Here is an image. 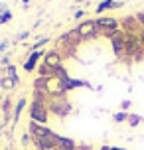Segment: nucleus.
I'll list each match as a JSON object with an SVG mask.
<instances>
[{
	"label": "nucleus",
	"instance_id": "obj_1",
	"mask_svg": "<svg viewBox=\"0 0 144 150\" xmlns=\"http://www.w3.org/2000/svg\"><path fill=\"white\" fill-rule=\"evenodd\" d=\"M47 111H49V115H55L57 119H65L71 115L73 105L69 103L67 95H52L47 101Z\"/></svg>",
	"mask_w": 144,
	"mask_h": 150
},
{
	"label": "nucleus",
	"instance_id": "obj_2",
	"mask_svg": "<svg viewBox=\"0 0 144 150\" xmlns=\"http://www.w3.org/2000/svg\"><path fill=\"white\" fill-rule=\"evenodd\" d=\"M95 20V26H97V36L101 38H111L114 36V32L121 30V20L119 18H113V16H97L93 18Z\"/></svg>",
	"mask_w": 144,
	"mask_h": 150
},
{
	"label": "nucleus",
	"instance_id": "obj_3",
	"mask_svg": "<svg viewBox=\"0 0 144 150\" xmlns=\"http://www.w3.org/2000/svg\"><path fill=\"white\" fill-rule=\"evenodd\" d=\"M111 47H113V53L116 55V59L128 61L126 59V34L122 30L114 32V36L111 38Z\"/></svg>",
	"mask_w": 144,
	"mask_h": 150
},
{
	"label": "nucleus",
	"instance_id": "obj_4",
	"mask_svg": "<svg viewBox=\"0 0 144 150\" xmlns=\"http://www.w3.org/2000/svg\"><path fill=\"white\" fill-rule=\"evenodd\" d=\"M28 115H30V120L38 122V125H47V119H49L47 105H42V103H36V101H32V103H30Z\"/></svg>",
	"mask_w": 144,
	"mask_h": 150
},
{
	"label": "nucleus",
	"instance_id": "obj_5",
	"mask_svg": "<svg viewBox=\"0 0 144 150\" xmlns=\"http://www.w3.org/2000/svg\"><path fill=\"white\" fill-rule=\"evenodd\" d=\"M77 34L81 36L83 42H91V40H97V26H95V20H83V22L79 24L75 28Z\"/></svg>",
	"mask_w": 144,
	"mask_h": 150
},
{
	"label": "nucleus",
	"instance_id": "obj_6",
	"mask_svg": "<svg viewBox=\"0 0 144 150\" xmlns=\"http://www.w3.org/2000/svg\"><path fill=\"white\" fill-rule=\"evenodd\" d=\"M28 132L32 134L34 140H44V138L53 134V130L47 127V125H38V122H34V120L28 122Z\"/></svg>",
	"mask_w": 144,
	"mask_h": 150
},
{
	"label": "nucleus",
	"instance_id": "obj_7",
	"mask_svg": "<svg viewBox=\"0 0 144 150\" xmlns=\"http://www.w3.org/2000/svg\"><path fill=\"white\" fill-rule=\"evenodd\" d=\"M121 30L124 32V34H140V30H142V26L138 24L136 16H122L121 18Z\"/></svg>",
	"mask_w": 144,
	"mask_h": 150
},
{
	"label": "nucleus",
	"instance_id": "obj_8",
	"mask_svg": "<svg viewBox=\"0 0 144 150\" xmlns=\"http://www.w3.org/2000/svg\"><path fill=\"white\" fill-rule=\"evenodd\" d=\"M44 55H46V52H42V50H38V52H32L28 53V57H26V61H24V71L26 73H32V71H36L40 65V59H44Z\"/></svg>",
	"mask_w": 144,
	"mask_h": 150
},
{
	"label": "nucleus",
	"instance_id": "obj_9",
	"mask_svg": "<svg viewBox=\"0 0 144 150\" xmlns=\"http://www.w3.org/2000/svg\"><path fill=\"white\" fill-rule=\"evenodd\" d=\"M124 6V0H101L97 6H95V14L101 16L109 12V10H114V8H122Z\"/></svg>",
	"mask_w": 144,
	"mask_h": 150
},
{
	"label": "nucleus",
	"instance_id": "obj_10",
	"mask_svg": "<svg viewBox=\"0 0 144 150\" xmlns=\"http://www.w3.org/2000/svg\"><path fill=\"white\" fill-rule=\"evenodd\" d=\"M42 63H46L47 67H52L53 71H55L59 65H63V57H61L55 50H49V52H46V55H44V61H42Z\"/></svg>",
	"mask_w": 144,
	"mask_h": 150
},
{
	"label": "nucleus",
	"instance_id": "obj_11",
	"mask_svg": "<svg viewBox=\"0 0 144 150\" xmlns=\"http://www.w3.org/2000/svg\"><path fill=\"white\" fill-rule=\"evenodd\" d=\"M79 87L95 89L91 83L85 81V79H73V77H69V79H65V81H63V89H65V93H67V91H73V89H79Z\"/></svg>",
	"mask_w": 144,
	"mask_h": 150
},
{
	"label": "nucleus",
	"instance_id": "obj_12",
	"mask_svg": "<svg viewBox=\"0 0 144 150\" xmlns=\"http://www.w3.org/2000/svg\"><path fill=\"white\" fill-rule=\"evenodd\" d=\"M26 105H28V99H26V97H20L18 101H16L14 115H12V127H16V125H18V120H20V117H22V112H24V109H26Z\"/></svg>",
	"mask_w": 144,
	"mask_h": 150
},
{
	"label": "nucleus",
	"instance_id": "obj_13",
	"mask_svg": "<svg viewBox=\"0 0 144 150\" xmlns=\"http://www.w3.org/2000/svg\"><path fill=\"white\" fill-rule=\"evenodd\" d=\"M57 148H59V150H75L77 144H75L73 138H67V136L57 134Z\"/></svg>",
	"mask_w": 144,
	"mask_h": 150
},
{
	"label": "nucleus",
	"instance_id": "obj_14",
	"mask_svg": "<svg viewBox=\"0 0 144 150\" xmlns=\"http://www.w3.org/2000/svg\"><path fill=\"white\" fill-rule=\"evenodd\" d=\"M12 99L10 97H4L2 99V115H4V122H8V120L12 119Z\"/></svg>",
	"mask_w": 144,
	"mask_h": 150
},
{
	"label": "nucleus",
	"instance_id": "obj_15",
	"mask_svg": "<svg viewBox=\"0 0 144 150\" xmlns=\"http://www.w3.org/2000/svg\"><path fill=\"white\" fill-rule=\"evenodd\" d=\"M18 87V83L14 79H10V77H0V89L4 91H14Z\"/></svg>",
	"mask_w": 144,
	"mask_h": 150
},
{
	"label": "nucleus",
	"instance_id": "obj_16",
	"mask_svg": "<svg viewBox=\"0 0 144 150\" xmlns=\"http://www.w3.org/2000/svg\"><path fill=\"white\" fill-rule=\"evenodd\" d=\"M126 122L130 125V128H136V127H140V125L144 122V117H140V115H136V112H128Z\"/></svg>",
	"mask_w": 144,
	"mask_h": 150
},
{
	"label": "nucleus",
	"instance_id": "obj_17",
	"mask_svg": "<svg viewBox=\"0 0 144 150\" xmlns=\"http://www.w3.org/2000/svg\"><path fill=\"white\" fill-rule=\"evenodd\" d=\"M55 77H57V79H61V81L69 79V73H67V69H65V65H59V67L55 69Z\"/></svg>",
	"mask_w": 144,
	"mask_h": 150
},
{
	"label": "nucleus",
	"instance_id": "obj_18",
	"mask_svg": "<svg viewBox=\"0 0 144 150\" xmlns=\"http://www.w3.org/2000/svg\"><path fill=\"white\" fill-rule=\"evenodd\" d=\"M126 119H128V112H124V111H119V112H114V115H113L114 122H126Z\"/></svg>",
	"mask_w": 144,
	"mask_h": 150
},
{
	"label": "nucleus",
	"instance_id": "obj_19",
	"mask_svg": "<svg viewBox=\"0 0 144 150\" xmlns=\"http://www.w3.org/2000/svg\"><path fill=\"white\" fill-rule=\"evenodd\" d=\"M32 142H34V138H32V134L26 130V132L22 134V138H20V144H22V146H30Z\"/></svg>",
	"mask_w": 144,
	"mask_h": 150
},
{
	"label": "nucleus",
	"instance_id": "obj_20",
	"mask_svg": "<svg viewBox=\"0 0 144 150\" xmlns=\"http://www.w3.org/2000/svg\"><path fill=\"white\" fill-rule=\"evenodd\" d=\"M10 20H12V10H6L4 14L0 16V26H4V24H8Z\"/></svg>",
	"mask_w": 144,
	"mask_h": 150
},
{
	"label": "nucleus",
	"instance_id": "obj_21",
	"mask_svg": "<svg viewBox=\"0 0 144 150\" xmlns=\"http://www.w3.org/2000/svg\"><path fill=\"white\" fill-rule=\"evenodd\" d=\"M26 38H30V30H24V32H20L18 36L12 40V42H22V40H26Z\"/></svg>",
	"mask_w": 144,
	"mask_h": 150
},
{
	"label": "nucleus",
	"instance_id": "obj_22",
	"mask_svg": "<svg viewBox=\"0 0 144 150\" xmlns=\"http://www.w3.org/2000/svg\"><path fill=\"white\" fill-rule=\"evenodd\" d=\"M130 107H132V101H130V99H124V101L121 103V111L128 112V109H130Z\"/></svg>",
	"mask_w": 144,
	"mask_h": 150
},
{
	"label": "nucleus",
	"instance_id": "obj_23",
	"mask_svg": "<svg viewBox=\"0 0 144 150\" xmlns=\"http://www.w3.org/2000/svg\"><path fill=\"white\" fill-rule=\"evenodd\" d=\"M8 45H10V40H2L0 42V53H4L8 50Z\"/></svg>",
	"mask_w": 144,
	"mask_h": 150
},
{
	"label": "nucleus",
	"instance_id": "obj_24",
	"mask_svg": "<svg viewBox=\"0 0 144 150\" xmlns=\"http://www.w3.org/2000/svg\"><path fill=\"white\" fill-rule=\"evenodd\" d=\"M75 150H95V148H93L91 144H77Z\"/></svg>",
	"mask_w": 144,
	"mask_h": 150
},
{
	"label": "nucleus",
	"instance_id": "obj_25",
	"mask_svg": "<svg viewBox=\"0 0 144 150\" xmlns=\"http://www.w3.org/2000/svg\"><path fill=\"white\" fill-rule=\"evenodd\" d=\"M85 16V10H75V18L79 20V18H83Z\"/></svg>",
	"mask_w": 144,
	"mask_h": 150
},
{
	"label": "nucleus",
	"instance_id": "obj_26",
	"mask_svg": "<svg viewBox=\"0 0 144 150\" xmlns=\"http://www.w3.org/2000/svg\"><path fill=\"white\" fill-rule=\"evenodd\" d=\"M6 10H8V6H6V4H4V2H0V16L4 14Z\"/></svg>",
	"mask_w": 144,
	"mask_h": 150
},
{
	"label": "nucleus",
	"instance_id": "obj_27",
	"mask_svg": "<svg viewBox=\"0 0 144 150\" xmlns=\"http://www.w3.org/2000/svg\"><path fill=\"white\" fill-rule=\"evenodd\" d=\"M30 2H32V0H22V6L28 8V6H30Z\"/></svg>",
	"mask_w": 144,
	"mask_h": 150
},
{
	"label": "nucleus",
	"instance_id": "obj_28",
	"mask_svg": "<svg viewBox=\"0 0 144 150\" xmlns=\"http://www.w3.org/2000/svg\"><path fill=\"white\" fill-rule=\"evenodd\" d=\"M111 150H126V148H121V146H111Z\"/></svg>",
	"mask_w": 144,
	"mask_h": 150
},
{
	"label": "nucleus",
	"instance_id": "obj_29",
	"mask_svg": "<svg viewBox=\"0 0 144 150\" xmlns=\"http://www.w3.org/2000/svg\"><path fill=\"white\" fill-rule=\"evenodd\" d=\"M2 99H4V97H2V95H0V105H2Z\"/></svg>",
	"mask_w": 144,
	"mask_h": 150
},
{
	"label": "nucleus",
	"instance_id": "obj_30",
	"mask_svg": "<svg viewBox=\"0 0 144 150\" xmlns=\"http://www.w3.org/2000/svg\"><path fill=\"white\" fill-rule=\"evenodd\" d=\"M0 134H2V125H0Z\"/></svg>",
	"mask_w": 144,
	"mask_h": 150
},
{
	"label": "nucleus",
	"instance_id": "obj_31",
	"mask_svg": "<svg viewBox=\"0 0 144 150\" xmlns=\"http://www.w3.org/2000/svg\"><path fill=\"white\" fill-rule=\"evenodd\" d=\"M8 150H14V148H8Z\"/></svg>",
	"mask_w": 144,
	"mask_h": 150
}]
</instances>
